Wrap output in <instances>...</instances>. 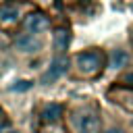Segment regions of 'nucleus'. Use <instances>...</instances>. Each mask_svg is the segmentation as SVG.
Returning a JSON list of instances; mask_svg holds the SVG:
<instances>
[{
	"instance_id": "1",
	"label": "nucleus",
	"mask_w": 133,
	"mask_h": 133,
	"mask_svg": "<svg viewBox=\"0 0 133 133\" xmlns=\"http://www.w3.org/2000/svg\"><path fill=\"white\" fill-rule=\"evenodd\" d=\"M106 64H108L106 56L102 52H98V50H87V52H81V54L75 56V66H77L79 75L87 77V79L102 75V71H104Z\"/></svg>"
},
{
	"instance_id": "2",
	"label": "nucleus",
	"mask_w": 133,
	"mask_h": 133,
	"mask_svg": "<svg viewBox=\"0 0 133 133\" xmlns=\"http://www.w3.org/2000/svg\"><path fill=\"white\" fill-rule=\"evenodd\" d=\"M15 48L23 54H35L44 48V42L39 35H33V33H21L15 37Z\"/></svg>"
},
{
	"instance_id": "3",
	"label": "nucleus",
	"mask_w": 133,
	"mask_h": 133,
	"mask_svg": "<svg viewBox=\"0 0 133 133\" xmlns=\"http://www.w3.org/2000/svg\"><path fill=\"white\" fill-rule=\"evenodd\" d=\"M69 71V58L66 56H56L52 62H50V66H48V71L42 75V83H54L56 79H60L64 73Z\"/></svg>"
},
{
	"instance_id": "4",
	"label": "nucleus",
	"mask_w": 133,
	"mask_h": 133,
	"mask_svg": "<svg viewBox=\"0 0 133 133\" xmlns=\"http://www.w3.org/2000/svg\"><path fill=\"white\" fill-rule=\"evenodd\" d=\"M23 25H25L27 33L39 35V33H44V31L50 29V19H48L44 12H31V15L23 21Z\"/></svg>"
},
{
	"instance_id": "5",
	"label": "nucleus",
	"mask_w": 133,
	"mask_h": 133,
	"mask_svg": "<svg viewBox=\"0 0 133 133\" xmlns=\"http://www.w3.org/2000/svg\"><path fill=\"white\" fill-rule=\"evenodd\" d=\"M77 129L79 133H100V116L94 110H85L77 118Z\"/></svg>"
},
{
	"instance_id": "6",
	"label": "nucleus",
	"mask_w": 133,
	"mask_h": 133,
	"mask_svg": "<svg viewBox=\"0 0 133 133\" xmlns=\"http://www.w3.org/2000/svg\"><path fill=\"white\" fill-rule=\"evenodd\" d=\"M19 15H21V8L17 2L0 4V23H15V21H19Z\"/></svg>"
},
{
	"instance_id": "7",
	"label": "nucleus",
	"mask_w": 133,
	"mask_h": 133,
	"mask_svg": "<svg viewBox=\"0 0 133 133\" xmlns=\"http://www.w3.org/2000/svg\"><path fill=\"white\" fill-rule=\"evenodd\" d=\"M69 44H71V29L58 27V29L54 31V39H52L54 50H56V52H64V50L69 48Z\"/></svg>"
},
{
	"instance_id": "8",
	"label": "nucleus",
	"mask_w": 133,
	"mask_h": 133,
	"mask_svg": "<svg viewBox=\"0 0 133 133\" xmlns=\"http://www.w3.org/2000/svg\"><path fill=\"white\" fill-rule=\"evenodd\" d=\"M62 104H56V102H50V104H46L44 106V110H42V121L44 123H56V121H60L62 118Z\"/></svg>"
},
{
	"instance_id": "9",
	"label": "nucleus",
	"mask_w": 133,
	"mask_h": 133,
	"mask_svg": "<svg viewBox=\"0 0 133 133\" xmlns=\"http://www.w3.org/2000/svg\"><path fill=\"white\" fill-rule=\"evenodd\" d=\"M127 62H129V54L121 48L112 50L108 56V66H112V69H123V66H127Z\"/></svg>"
},
{
	"instance_id": "10",
	"label": "nucleus",
	"mask_w": 133,
	"mask_h": 133,
	"mask_svg": "<svg viewBox=\"0 0 133 133\" xmlns=\"http://www.w3.org/2000/svg\"><path fill=\"white\" fill-rule=\"evenodd\" d=\"M33 83L31 81H19L17 85H12V91H25V89H29Z\"/></svg>"
},
{
	"instance_id": "11",
	"label": "nucleus",
	"mask_w": 133,
	"mask_h": 133,
	"mask_svg": "<svg viewBox=\"0 0 133 133\" xmlns=\"http://www.w3.org/2000/svg\"><path fill=\"white\" fill-rule=\"evenodd\" d=\"M123 81H125V83H129V85H133V71H131V73H127V75L123 77Z\"/></svg>"
},
{
	"instance_id": "12",
	"label": "nucleus",
	"mask_w": 133,
	"mask_h": 133,
	"mask_svg": "<svg viewBox=\"0 0 133 133\" xmlns=\"http://www.w3.org/2000/svg\"><path fill=\"white\" fill-rule=\"evenodd\" d=\"M104 133H125L123 129H116V127H112V129H108V131H104Z\"/></svg>"
},
{
	"instance_id": "13",
	"label": "nucleus",
	"mask_w": 133,
	"mask_h": 133,
	"mask_svg": "<svg viewBox=\"0 0 133 133\" xmlns=\"http://www.w3.org/2000/svg\"><path fill=\"white\" fill-rule=\"evenodd\" d=\"M0 133H19V131H15V129H6V131H0Z\"/></svg>"
},
{
	"instance_id": "14",
	"label": "nucleus",
	"mask_w": 133,
	"mask_h": 133,
	"mask_svg": "<svg viewBox=\"0 0 133 133\" xmlns=\"http://www.w3.org/2000/svg\"><path fill=\"white\" fill-rule=\"evenodd\" d=\"M131 44H133V33H131Z\"/></svg>"
},
{
	"instance_id": "15",
	"label": "nucleus",
	"mask_w": 133,
	"mask_h": 133,
	"mask_svg": "<svg viewBox=\"0 0 133 133\" xmlns=\"http://www.w3.org/2000/svg\"><path fill=\"white\" fill-rule=\"evenodd\" d=\"M81 2H89V0H81Z\"/></svg>"
},
{
	"instance_id": "16",
	"label": "nucleus",
	"mask_w": 133,
	"mask_h": 133,
	"mask_svg": "<svg viewBox=\"0 0 133 133\" xmlns=\"http://www.w3.org/2000/svg\"><path fill=\"white\" fill-rule=\"evenodd\" d=\"M0 116H2V110H0Z\"/></svg>"
},
{
	"instance_id": "17",
	"label": "nucleus",
	"mask_w": 133,
	"mask_h": 133,
	"mask_svg": "<svg viewBox=\"0 0 133 133\" xmlns=\"http://www.w3.org/2000/svg\"><path fill=\"white\" fill-rule=\"evenodd\" d=\"M131 121H133V118H131Z\"/></svg>"
}]
</instances>
